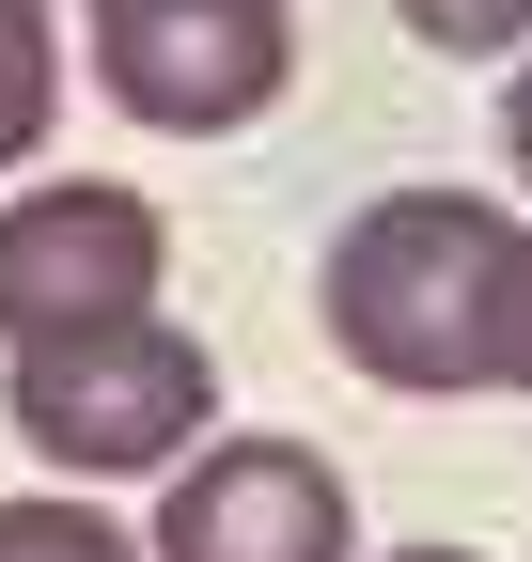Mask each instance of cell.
I'll return each instance as SVG.
<instances>
[{
  "label": "cell",
  "instance_id": "obj_8",
  "mask_svg": "<svg viewBox=\"0 0 532 562\" xmlns=\"http://www.w3.org/2000/svg\"><path fill=\"white\" fill-rule=\"evenodd\" d=\"M423 47H454V63H501V47H532V0H391Z\"/></svg>",
  "mask_w": 532,
  "mask_h": 562
},
{
  "label": "cell",
  "instance_id": "obj_3",
  "mask_svg": "<svg viewBox=\"0 0 532 562\" xmlns=\"http://www.w3.org/2000/svg\"><path fill=\"white\" fill-rule=\"evenodd\" d=\"M95 79L157 140H235L251 110H282L298 16L282 0H95Z\"/></svg>",
  "mask_w": 532,
  "mask_h": 562
},
{
  "label": "cell",
  "instance_id": "obj_2",
  "mask_svg": "<svg viewBox=\"0 0 532 562\" xmlns=\"http://www.w3.org/2000/svg\"><path fill=\"white\" fill-rule=\"evenodd\" d=\"M0 406H16V438H32L47 469L125 484V469H173V453L220 422V360H204L173 313H110V328L0 344Z\"/></svg>",
  "mask_w": 532,
  "mask_h": 562
},
{
  "label": "cell",
  "instance_id": "obj_1",
  "mask_svg": "<svg viewBox=\"0 0 532 562\" xmlns=\"http://www.w3.org/2000/svg\"><path fill=\"white\" fill-rule=\"evenodd\" d=\"M501 203L470 188H391L361 203L345 235H329V344H345V375L408 391V406H454L486 391V297H501Z\"/></svg>",
  "mask_w": 532,
  "mask_h": 562
},
{
  "label": "cell",
  "instance_id": "obj_5",
  "mask_svg": "<svg viewBox=\"0 0 532 562\" xmlns=\"http://www.w3.org/2000/svg\"><path fill=\"white\" fill-rule=\"evenodd\" d=\"M157 562H361L345 469L313 438H188L157 501Z\"/></svg>",
  "mask_w": 532,
  "mask_h": 562
},
{
  "label": "cell",
  "instance_id": "obj_7",
  "mask_svg": "<svg viewBox=\"0 0 532 562\" xmlns=\"http://www.w3.org/2000/svg\"><path fill=\"white\" fill-rule=\"evenodd\" d=\"M0 562H142V531H110L95 501H0Z\"/></svg>",
  "mask_w": 532,
  "mask_h": 562
},
{
  "label": "cell",
  "instance_id": "obj_4",
  "mask_svg": "<svg viewBox=\"0 0 532 562\" xmlns=\"http://www.w3.org/2000/svg\"><path fill=\"white\" fill-rule=\"evenodd\" d=\"M157 266H173L157 188H110V172L16 188V203H0V344L110 328V313H157Z\"/></svg>",
  "mask_w": 532,
  "mask_h": 562
},
{
  "label": "cell",
  "instance_id": "obj_10",
  "mask_svg": "<svg viewBox=\"0 0 532 562\" xmlns=\"http://www.w3.org/2000/svg\"><path fill=\"white\" fill-rule=\"evenodd\" d=\"M501 157H517V188H532V63L501 79Z\"/></svg>",
  "mask_w": 532,
  "mask_h": 562
},
{
  "label": "cell",
  "instance_id": "obj_11",
  "mask_svg": "<svg viewBox=\"0 0 532 562\" xmlns=\"http://www.w3.org/2000/svg\"><path fill=\"white\" fill-rule=\"evenodd\" d=\"M391 562H470V547H391Z\"/></svg>",
  "mask_w": 532,
  "mask_h": 562
},
{
  "label": "cell",
  "instance_id": "obj_6",
  "mask_svg": "<svg viewBox=\"0 0 532 562\" xmlns=\"http://www.w3.org/2000/svg\"><path fill=\"white\" fill-rule=\"evenodd\" d=\"M47 125H63V32H47V0H0V172Z\"/></svg>",
  "mask_w": 532,
  "mask_h": 562
},
{
  "label": "cell",
  "instance_id": "obj_9",
  "mask_svg": "<svg viewBox=\"0 0 532 562\" xmlns=\"http://www.w3.org/2000/svg\"><path fill=\"white\" fill-rule=\"evenodd\" d=\"M486 391H532V235H501V297H486Z\"/></svg>",
  "mask_w": 532,
  "mask_h": 562
}]
</instances>
